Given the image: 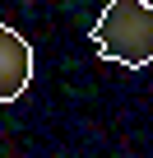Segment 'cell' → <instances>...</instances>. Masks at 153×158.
Listing matches in <instances>:
<instances>
[{"instance_id": "2", "label": "cell", "mask_w": 153, "mask_h": 158, "mask_svg": "<svg viewBox=\"0 0 153 158\" xmlns=\"http://www.w3.org/2000/svg\"><path fill=\"white\" fill-rule=\"evenodd\" d=\"M28 84H33V47L10 23H0V102H19Z\"/></svg>"}, {"instance_id": "1", "label": "cell", "mask_w": 153, "mask_h": 158, "mask_svg": "<svg viewBox=\"0 0 153 158\" xmlns=\"http://www.w3.org/2000/svg\"><path fill=\"white\" fill-rule=\"evenodd\" d=\"M93 47L121 70L153 65V0H107L93 23Z\"/></svg>"}]
</instances>
